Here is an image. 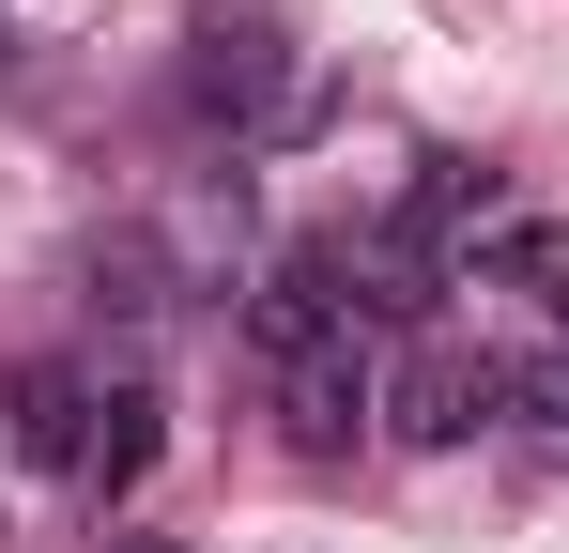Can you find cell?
<instances>
[{
    "label": "cell",
    "mask_w": 569,
    "mask_h": 553,
    "mask_svg": "<svg viewBox=\"0 0 569 553\" xmlns=\"http://www.w3.org/2000/svg\"><path fill=\"white\" fill-rule=\"evenodd\" d=\"M370 415H385V354H370V339L278 369V431H292L308 461H355V446H370Z\"/></svg>",
    "instance_id": "3"
},
{
    "label": "cell",
    "mask_w": 569,
    "mask_h": 553,
    "mask_svg": "<svg viewBox=\"0 0 569 553\" xmlns=\"http://www.w3.org/2000/svg\"><path fill=\"white\" fill-rule=\"evenodd\" d=\"M123 247L154 262V292H170V308L247 292V170H231V154H216V170H186L154 215H139V231H123Z\"/></svg>",
    "instance_id": "2"
},
{
    "label": "cell",
    "mask_w": 569,
    "mask_h": 553,
    "mask_svg": "<svg viewBox=\"0 0 569 553\" xmlns=\"http://www.w3.org/2000/svg\"><path fill=\"white\" fill-rule=\"evenodd\" d=\"M278 92H292V47H278V16H262V0H247V16L216 0V16L186 31V78H170V108H186L200 139H231V154H247V139L278 123Z\"/></svg>",
    "instance_id": "1"
},
{
    "label": "cell",
    "mask_w": 569,
    "mask_h": 553,
    "mask_svg": "<svg viewBox=\"0 0 569 553\" xmlns=\"http://www.w3.org/2000/svg\"><path fill=\"white\" fill-rule=\"evenodd\" d=\"M385 415H400L416 446H477V431L508 415V384H492V369H462V354H416L400 384H385Z\"/></svg>",
    "instance_id": "6"
},
{
    "label": "cell",
    "mask_w": 569,
    "mask_h": 553,
    "mask_svg": "<svg viewBox=\"0 0 569 553\" xmlns=\"http://www.w3.org/2000/svg\"><path fill=\"white\" fill-rule=\"evenodd\" d=\"M93 400H108V369H78V354H31L16 384H0V431H16V461L78 476V461H93Z\"/></svg>",
    "instance_id": "4"
},
{
    "label": "cell",
    "mask_w": 569,
    "mask_h": 553,
    "mask_svg": "<svg viewBox=\"0 0 569 553\" xmlns=\"http://www.w3.org/2000/svg\"><path fill=\"white\" fill-rule=\"evenodd\" d=\"M154 446H170V400H154V369H108V400H93V461H78V492H93V507H123V492L154 476Z\"/></svg>",
    "instance_id": "5"
}]
</instances>
